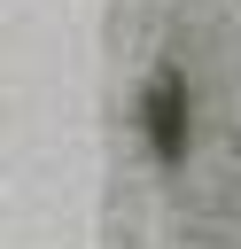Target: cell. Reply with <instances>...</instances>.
<instances>
[{"mask_svg": "<svg viewBox=\"0 0 241 249\" xmlns=\"http://www.w3.org/2000/svg\"><path fill=\"white\" fill-rule=\"evenodd\" d=\"M140 124H148V148H155L163 163L187 156V78H179L171 62L148 78V93H140Z\"/></svg>", "mask_w": 241, "mask_h": 249, "instance_id": "6da1fadb", "label": "cell"}]
</instances>
